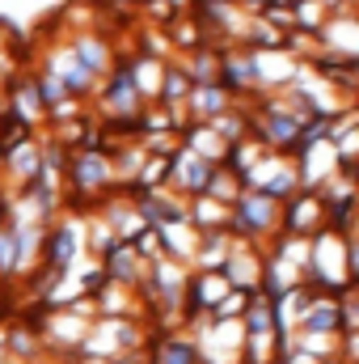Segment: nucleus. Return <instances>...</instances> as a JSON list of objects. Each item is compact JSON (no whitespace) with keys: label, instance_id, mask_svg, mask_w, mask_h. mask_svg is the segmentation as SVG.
Wrapping results in <instances>:
<instances>
[{"label":"nucleus","instance_id":"f257e3e1","mask_svg":"<svg viewBox=\"0 0 359 364\" xmlns=\"http://www.w3.org/2000/svg\"><path fill=\"white\" fill-rule=\"evenodd\" d=\"M64 186L77 191V208H89L101 203L106 195L118 191L114 182V166H110V153L106 149H72L68 153V170H64Z\"/></svg>","mask_w":359,"mask_h":364},{"label":"nucleus","instance_id":"f03ea898","mask_svg":"<svg viewBox=\"0 0 359 364\" xmlns=\"http://www.w3.org/2000/svg\"><path fill=\"white\" fill-rule=\"evenodd\" d=\"M279 216H283V203H275L258 191H241L237 203L228 208V233L267 246V242L279 237Z\"/></svg>","mask_w":359,"mask_h":364},{"label":"nucleus","instance_id":"7ed1b4c3","mask_svg":"<svg viewBox=\"0 0 359 364\" xmlns=\"http://www.w3.org/2000/svg\"><path fill=\"white\" fill-rule=\"evenodd\" d=\"M85 259V220L68 216V220H55L51 229H43V272L47 275H72V267Z\"/></svg>","mask_w":359,"mask_h":364},{"label":"nucleus","instance_id":"20e7f679","mask_svg":"<svg viewBox=\"0 0 359 364\" xmlns=\"http://www.w3.org/2000/svg\"><path fill=\"white\" fill-rule=\"evenodd\" d=\"M263 259H267V246L233 237V246H228V255L220 263L224 284L237 288V292H258V284H263Z\"/></svg>","mask_w":359,"mask_h":364},{"label":"nucleus","instance_id":"39448f33","mask_svg":"<svg viewBox=\"0 0 359 364\" xmlns=\"http://www.w3.org/2000/svg\"><path fill=\"white\" fill-rule=\"evenodd\" d=\"M68 51L77 55L81 68H89L97 81H106L118 64V43L114 34H101V30H85V34H68Z\"/></svg>","mask_w":359,"mask_h":364},{"label":"nucleus","instance_id":"423d86ee","mask_svg":"<svg viewBox=\"0 0 359 364\" xmlns=\"http://www.w3.org/2000/svg\"><path fill=\"white\" fill-rule=\"evenodd\" d=\"M326 229V203L317 191H296L287 203H283V216H279V233H292V237H317Z\"/></svg>","mask_w":359,"mask_h":364},{"label":"nucleus","instance_id":"0eeeda50","mask_svg":"<svg viewBox=\"0 0 359 364\" xmlns=\"http://www.w3.org/2000/svg\"><path fill=\"white\" fill-rule=\"evenodd\" d=\"M38 170H43V144L34 140V136H26L21 144H13V149H4L0 153V174L9 186H34L38 182Z\"/></svg>","mask_w":359,"mask_h":364},{"label":"nucleus","instance_id":"6e6552de","mask_svg":"<svg viewBox=\"0 0 359 364\" xmlns=\"http://www.w3.org/2000/svg\"><path fill=\"white\" fill-rule=\"evenodd\" d=\"M211 170L216 166H207L203 157H194L190 149H182L170 157V191L182 195V199H194V195H203L207 191V178H211Z\"/></svg>","mask_w":359,"mask_h":364},{"label":"nucleus","instance_id":"1a4fd4ad","mask_svg":"<svg viewBox=\"0 0 359 364\" xmlns=\"http://www.w3.org/2000/svg\"><path fill=\"white\" fill-rule=\"evenodd\" d=\"M228 106H233L228 90H220V85H190L186 102H182V114H186V123H211Z\"/></svg>","mask_w":359,"mask_h":364},{"label":"nucleus","instance_id":"9d476101","mask_svg":"<svg viewBox=\"0 0 359 364\" xmlns=\"http://www.w3.org/2000/svg\"><path fill=\"white\" fill-rule=\"evenodd\" d=\"M296 331H304V335H338V296L313 292Z\"/></svg>","mask_w":359,"mask_h":364},{"label":"nucleus","instance_id":"9b49d317","mask_svg":"<svg viewBox=\"0 0 359 364\" xmlns=\"http://www.w3.org/2000/svg\"><path fill=\"white\" fill-rule=\"evenodd\" d=\"M292 9V30H300V34H321V26H326V17H330V9L321 4V0H296V4H287Z\"/></svg>","mask_w":359,"mask_h":364},{"label":"nucleus","instance_id":"f8f14e48","mask_svg":"<svg viewBox=\"0 0 359 364\" xmlns=\"http://www.w3.org/2000/svg\"><path fill=\"white\" fill-rule=\"evenodd\" d=\"M131 186H136V191H161V186H170V157H161V153H148Z\"/></svg>","mask_w":359,"mask_h":364},{"label":"nucleus","instance_id":"ddd939ff","mask_svg":"<svg viewBox=\"0 0 359 364\" xmlns=\"http://www.w3.org/2000/svg\"><path fill=\"white\" fill-rule=\"evenodd\" d=\"M207 199H216V203H224V208H233L237 203V195H241V178L237 174H228L224 166H216L211 170V178H207V191H203Z\"/></svg>","mask_w":359,"mask_h":364},{"label":"nucleus","instance_id":"4468645a","mask_svg":"<svg viewBox=\"0 0 359 364\" xmlns=\"http://www.w3.org/2000/svg\"><path fill=\"white\" fill-rule=\"evenodd\" d=\"M245 305H250V292H237V288H228V296L207 314L211 322H241V314H245Z\"/></svg>","mask_w":359,"mask_h":364},{"label":"nucleus","instance_id":"2eb2a0df","mask_svg":"<svg viewBox=\"0 0 359 364\" xmlns=\"http://www.w3.org/2000/svg\"><path fill=\"white\" fill-rule=\"evenodd\" d=\"M0 364H13V360H9V356H0Z\"/></svg>","mask_w":359,"mask_h":364}]
</instances>
